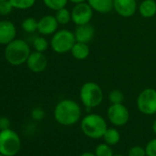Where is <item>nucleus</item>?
<instances>
[{"mask_svg":"<svg viewBox=\"0 0 156 156\" xmlns=\"http://www.w3.org/2000/svg\"><path fill=\"white\" fill-rule=\"evenodd\" d=\"M93 9L87 2L76 4L71 11L72 21L76 26L88 24L93 18Z\"/></svg>","mask_w":156,"mask_h":156,"instance_id":"nucleus-9","label":"nucleus"},{"mask_svg":"<svg viewBox=\"0 0 156 156\" xmlns=\"http://www.w3.org/2000/svg\"><path fill=\"white\" fill-rule=\"evenodd\" d=\"M33 48L36 51H40V52H44L48 48H49V42L48 41L42 37V36H38L34 39L33 42H32Z\"/></svg>","mask_w":156,"mask_h":156,"instance_id":"nucleus-23","label":"nucleus"},{"mask_svg":"<svg viewBox=\"0 0 156 156\" xmlns=\"http://www.w3.org/2000/svg\"><path fill=\"white\" fill-rule=\"evenodd\" d=\"M95 154L96 156H113V149L110 145L105 143L98 144L95 149Z\"/></svg>","mask_w":156,"mask_h":156,"instance_id":"nucleus-24","label":"nucleus"},{"mask_svg":"<svg viewBox=\"0 0 156 156\" xmlns=\"http://www.w3.org/2000/svg\"><path fill=\"white\" fill-rule=\"evenodd\" d=\"M30 116L32 118V119L36 120V121H40L42 120L45 117V112L41 108H35L31 110Z\"/></svg>","mask_w":156,"mask_h":156,"instance_id":"nucleus-29","label":"nucleus"},{"mask_svg":"<svg viewBox=\"0 0 156 156\" xmlns=\"http://www.w3.org/2000/svg\"><path fill=\"white\" fill-rule=\"evenodd\" d=\"M0 156H5V155H3V154H1V153H0Z\"/></svg>","mask_w":156,"mask_h":156,"instance_id":"nucleus-35","label":"nucleus"},{"mask_svg":"<svg viewBox=\"0 0 156 156\" xmlns=\"http://www.w3.org/2000/svg\"><path fill=\"white\" fill-rule=\"evenodd\" d=\"M21 148L19 134L11 129L0 130V153L5 156H15Z\"/></svg>","mask_w":156,"mask_h":156,"instance_id":"nucleus-5","label":"nucleus"},{"mask_svg":"<svg viewBox=\"0 0 156 156\" xmlns=\"http://www.w3.org/2000/svg\"><path fill=\"white\" fill-rule=\"evenodd\" d=\"M81 129L83 133L93 140L103 138L108 127L106 119L99 114L90 113L85 116L81 120Z\"/></svg>","mask_w":156,"mask_h":156,"instance_id":"nucleus-3","label":"nucleus"},{"mask_svg":"<svg viewBox=\"0 0 156 156\" xmlns=\"http://www.w3.org/2000/svg\"><path fill=\"white\" fill-rule=\"evenodd\" d=\"M53 116L55 120L62 126H73L81 119L82 108L73 99H62L54 108Z\"/></svg>","mask_w":156,"mask_h":156,"instance_id":"nucleus-1","label":"nucleus"},{"mask_svg":"<svg viewBox=\"0 0 156 156\" xmlns=\"http://www.w3.org/2000/svg\"><path fill=\"white\" fill-rule=\"evenodd\" d=\"M152 130H153V132H154V134L156 135V119L153 121V123H152Z\"/></svg>","mask_w":156,"mask_h":156,"instance_id":"nucleus-33","label":"nucleus"},{"mask_svg":"<svg viewBox=\"0 0 156 156\" xmlns=\"http://www.w3.org/2000/svg\"><path fill=\"white\" fill-rule=\"evenodd\" d=\"M128 156H146L145 148L139 145L133 146L129 150Z\"/></svg>","mask_w":156,"mask_h":156,"instance_id":"nucleus-28","label":"nucleus"},{"mask_svg":"<svg viewBox=\"0 0 156 156\" xmlns=\"http://www.w3.org/2000/svg\"><path fill=\"white\" fill-rule=\"evenodd\" d=\"M73 33L76 41L88 43L93 40L95 36V29L89 23L85 25H79L76 26V29Z\"/></svg>","mask_w":156,"mask_h":156,"instance_id":"nucleus-14","label":"nucleus"},{"mask_svg":"<svg viewBox=\"0 0 156 156\" xmlns=\"http://www.w3.org/2000/svg\"><path fill=\"white\" fill-rule=\"evenodd\" d=\"M59 25L55 16L45 15L38 20V31L42 36L53 35L58 30Z\"/></svg>","mask_w":156,"mask_h":156,"instance_id":"nucleus-12","label":"nucleus"},{"mask_svg":"<svg viewBox=\"0 0 156 156\" xmlns=\"http://www.w3.org/2000/svg\"><path fill=\"white\" fill-rule=\"evenodd\" d=\"M138 9L142 18H153L156 15V1L155 0H143L140 4Z\"/></svg>","mask_w":156,"mask_h":156,"instance_id":"nucleus-17","label":"nucleus"},{"mask_svg":"<svg viewBox=\"0 0 156 156\" xmlns=\"http://www.w3.org/2000/svg\"><path fill=\"white\" fill-rule=\"evenodd\" d=\"M9 2L13 6L14 9L27 10L35 5L36 0H9Z\"/></svg>","mask_w":156,"mask_h":156,"instance_id":"nucleus-20","label":"nucleus"},{"mask_svg":"<svg viewBox=\"0 0 156 156\" xmlns=\"http://www.w3.org/2000/svg\"><path fill=\"white\" fill-rule=\"evenodd\" d=\"M30 52V47L24 40L15 39L6 45L4 55L9 64L19 66L26 63Z\"/></svg>","mask_w":156,"mask_h":156,"instance_id":"nucleus-2","label":"nucleus"},{"mask_svg":"<svg viewBox=\"0 0 156 156\" xmlns=\"http://www.w3.org/2000/svg\"><path fill=\"white\" fill-rule=\"evenodd\" d=\"M113 156H124V155H121V154H116V155H115V154H114Z\"/></svg>","mask_w":156,"mask_h":156,"instance_id":"nucleus-34","label":"nucleus"},{"mask_svg":"<svg viewBox=\"0 0 156 156\" xmlns=\"http://www.w3.org/2000/svg\"><path fill=\"white\" fill-rule=\"evenodd\" d=\"M136 0H114L113 9L122 18H130L137 11Z\"/></svg>","mask_w":156,"mask_h":156,"instance_id":"nucleus-11","label":"nucleus"},{"mask_svg":"<svg viewBox=\"0 0 156 156\" xmlns=\"http://www.w3.org/2000/svg\"><path fill=\"white\" fill-rule=\"evenodd\" d=\"M125 99V96L119 89H114L108 94V100L110 104H122Z\"/></svg>","mask_w":156,"mask_h":156,"instance_id":"nucleus-25","label":"nucleus"},{"mask_svg":"<svg viewBox=\"0 0 156 156\" xmlns=\"http://www.w3.org/2000/svg\"><path fill=\"white\" fill-rule=\"evenodd\" d=\"M42 1L48 9L57 11L66 7L68 0H42Z\"/></svg>","mask_w":156,"mask_h":156,"instance_id":"nucleus-22","label":"nucleus"},{"mask_svg":"<svg viewBox=\"0 0 156 156\" xmlns=\"http://www.w3.org/2000/svg\"><path fill=\"white\" fill-rule=\"evenodd\" d=\"M136 104L140 113L148 116L156 114V90L151 87L143 89L139 94Z\"/></svg>","mask_w":156,"mask_h":156,"instance_id":"nucleus-7","label":"nucleus"},{"mask_svg":"<svg viewBox=\"0 0 156 156\" xmlns=\"http://www.w3.org/2000/svg\"><path fill=\"white\" fill-rule=\"evenodd\" d=\"M14 9L13 6L9 2V0L0 1V16H9Z\"/></svg>","mask_w":156,"mask_h":156,"instance_id":"nucleus-26","label":"nucleus"},{"mask_svg":"<svg viewBox=\"0 0 156 156\" xmlns=\"http://www.w3.org/2000/svg\"><path fill=\"white\" fill-rule=\"evenodd\" d=\"M17 36L15 24L8 20H0V45H8Z\"/></svg>","mask_w":156,"mask_h":156,"instance_id":"nucleus-13","label":"nucleus"},{"mask_svg":"<svg viewBox=\"0 0 156 156\" xmlns=\"http://www.w3.org/2000/svg\"><path fill=\"white\" fill-rule=\"evenodd\" d=\"M79 156H96V154H95V152L86 151V152H83L82 154H80Z\"/></svg>","mask_w":156,"mask_h":156,"instance_id":"nucleus-32","label":"nucleus"},{"mask_svg":"<svg viewBox=\"0 0 156 156\" xmlns=\"http://www.w3.org/2000/svg\"><path fill=\"white\" fill-rule=\"evenodd\" d=\"M55 18L60 25H66L72 20V15L71 12L66 9H61L57 11H55Z\"/></svg>","mask_w":156,"mask_h":156,"instance_id":"nucleus-19","label":"nucleus"},{"mask_svg":"<svg viewBox=\"0 0 156 156\" xmlns=\"http://www.w3.org/2000/svg\"><path fill=\"white\" fill-rule=\"evenodd\" d=\"M21 28L27 33H33L38 30V20L34 18H27L21 22Z\"/></svg>","mask_w":156,"mask_h":156,"instance_id":"nucleus-21","label":"nucleus"},{"mask_svg":"<svg viewBox=\"0 0 156 156\" xmlns=\"http://www.w3.org/2000/svg\"><path fill=\"white\" fill-rule=\"evenodd\" d=\"M68 1L73 3L74 5L76 4H80V3H84V2H87V0H68Z\"/></svg>","mask_w":156,"mask_h":156,"instance_id":"nucleus-31","label":"nucleus"},{"mask_svg":"<svg viewBox=\"0 0 156 156\" xmlns=\"http://www.w3.org/2000/svg\"><path fill=\"white\" fill-rule=\"evenodd\" d=\"M70 52L74 59L82 61V60H86L89 56L90 49H89V46L87 45V43L76 41L73 44V48L71 49Z\"/></svg>","mask_w":156,"mask_h":156,"instance_id":"nucleus-16","label":"nucleus"},{"mask_svg":"<svg viewBox=\"0 0 156 156\" xmlns=\"http://www.w3.org/2000/svg\"><path fill=\"white\" fill-rule=\"evenodd\" d=\"M80 100L87 108L98 107L104 99V92L99 85L95 82H86L80 88Z\"/></svg>","mask_w":156,"mask_h":156,"instance_id":"nucleus-4","label":"nucleus"},{"mask_svg":"<svg viewBox=\"0 0 156 156\" xmlns=\"http://www.w3.org/2000/svg\"><path fill=\"white\" fill-rule=\"evenodd\" d=\"M76 42L74 33L69 30L63 29L57 30L51 40L50 45L53 51L59 54H63L71 51L73 44Z\"/></svg>","mask_w":156,"mask_h":156,"instance_id":"nucleus-6","label":"nucleus"},{"mask_svg":"<svg viewBox=\"0 0 156 156\" xmlns=\"http://www.w3.org/2000/svg\"><path fill=\"white\" fill-rule=\"evenodd\" d=\"M94 11L101 14H108L113 9L114 0H87Z\"/></svg>","mask_w":156,"mask_h":156,"instance_id":"nucleus-15","label":"nucleus"},{"mask_svg":"<svg viewBox=\"0 0 156 156\" xmlns=\"http://www.w3.org/2000/svg\"><path fill=\"white\" fill-rule=\"evenodd\" d=\"M27 67L33 73H41L43 72L48 65V59L43 52L40 51H31L27 62Z\"/></svg>","mask_w":156,"mask_h":156,"instance_id":"nucleus-10","label":"nucleus"},{"mask_svg":"<svg viewBox=\"0 0 156 156\" xmlns=\"http://www.w3.org/2000/svg\"><path fill=\"white\" fill-rule=\"evenodd\" d=\"M109 122L116 127H122L129 122V111L122 104H111L107 111Z\"/></svg>","mask_w":156,"mask_h":156,"instance_id":"nucleus-8","label":"nucleus"},{"mask_svg":"<svg viewBox=\"0 0 156 156\" xmlns=\"http://www.w3.org/2000/svg\"><path fill=\"white\" fill-rule=\"evenodd\" d=\"M103 139L107 144H108L110 146H114L119 142L120 133L116 128H108L103 136Z\"/></svg>","mask_w":156,"mask_h":156,"instance_id":"nucleus-18","label":"nucleus"},{"mask_svg":"<svg viewBox=\"0 0 156 156\" xmlns=\"http://www.w3.org/2000/svg\"><path fill=\"white\" fill-rule=\"evenodd\" d=\"M144 148L146 156H156V138L149 140Z\"/></svg>","mask_w":156,"mask_h":156,"instance_id":"nucleus-27","label":"nucleus"},{"mask_svg":"<svg viewBox=\"0 0 156 156\" xmlns=\"http://www.w3.org/2000/svg\"><path fill=\"white\" fill-rule=\"evenodd\" d=\"M0 1H4V0H0Z\"/></svg>","mask_w":156,"mask_h":156,"instance_id":"nucleus-36","label":"nucleus"},{"mask_svg":"<svg viewBox=\"0 0 156 156\" xmlns=\"http://www.w3.org/2000/svg\"><path fill=\"white\" fill-rule=\"evenodd\" d=\"M11 122L7 117H0V130L10 129Z\"/></svg>","mask_w":156,"mask_h":156,"instance_id":"nucleus-30","label":"nucleus"}]
</instances>
